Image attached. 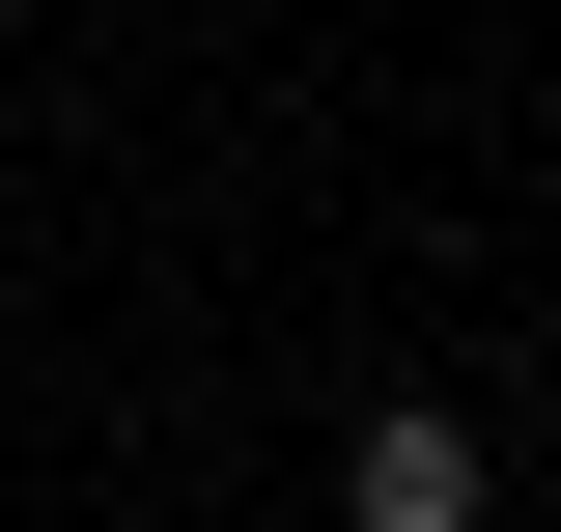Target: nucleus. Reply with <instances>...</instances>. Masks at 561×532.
<instances>
[{
	"instance_id": "obj_1",
	"label": "nucleus",
	"mask_w": 561,
	"mask_h": 532,
	"mask_svg": "<svg viewBox=\"0 0 561 532\" xmlns=\"http://www.w3.org/2000/svg\"><path fill=\"white\" fill-rule=\"evenodd\" d=\"M337 532H478V420H449V393H393V420L337 449Z\"/></svg>"
}]
</instances>
